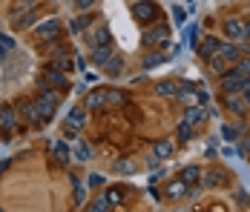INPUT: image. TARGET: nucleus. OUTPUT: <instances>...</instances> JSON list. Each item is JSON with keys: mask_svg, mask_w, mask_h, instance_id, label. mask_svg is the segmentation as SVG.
<instances>
[{"mask_svg": "<svg viewBox=\"0 0 250 212\" xmlns=\"http://www.w3.org/2000/svg\"><path fill=\"white\" fill-rule=\"evenodd\" d=\"M86 187H104V175H98V172H92V175L86 178Z\"/></svg>", "mask_w": 250, "mask_h": 212, "instance_id": "41", "label": "nucleus"}, {"mask_svg": "<svg viewBox=\"0 0 250 212\" xmlns=\"http://www.w3.org/2000/svg\"><path fill=\"white\" fill-rule=\"evenodd\" d=\"M193 135H196V129H193L190 123H184V120H181V123L175 126V138H178L181 143H187L190 138H193Z\"/></svg>", "mask_w": 250, "mask_h": 212, "instance_id": "29", "label": "nucleus"}, {"mask_svg": "<svg viewBox=\"0 0 250 212\" xmlns=\"http://www.w3.org/2000/svg\"><path fill=\"white\" fill-rule=\"evenodd\" d=\"M181 178H184V184H187V187L201 184V166H196V164L184 166V169H181Z\"/></svg>", "mask_w": 250, "mask_h": 212, "instance_id": "20", "label": "nucleus"}, {"mask_svg": "<svg viewBox=\"0 0 250 212\" xmlns=\"http://www.w3.org/2000/svg\"><path fill=\"white\" fill-rule=\"evenodd\" d=\"M132 15H135V20H138V23H144V26L155 23V20L161 18V12H158V6H155L152 0H138V3L132 6Z\"/></svg>", "mask_w": 250, "mask_h": 212, "instance_id": "5", "label": "nucleus"}, {"mask_svg": "<svg viewBox=\"0 0 250 212\" xmlns=\"http://www.w3.org/2000/svg\"><path fill=\"white\" fill-rule=\"evenodd\" d=\"M225 109L242 118V115H248L250 112V100L242 92H225Z\"/></svg>", "mask_w": 250, "mask_h": 212, "instance_id": "6", "label": "nucleus"}, {"mask_svg": "<svg viewBox=\"0 0 250 212\" xmlns=\"http://www.w3.org/2000/svg\"><path fill=\"white\" fill-rule=\"evenodd\" d=\"M245 40L250 43V20H248V26H245Z\"/></svg>", "mask_w": 250, "mask_h": 212, "instance_id": "46", "label": "nucleus"}, {"mask_svg": "<svg viewBox=\"0 0 250 212\" xmlns=\"http://www.w3.org/2000/svg\"><path fill=\"white\" fill-rule=\"evenodd\" d=\"M245 75H239V72H225L222 75V80H219V86H222V92H242V86H245Z\"/></svg>", "mask_w": 250, "mask_h": 212, "instance_id": "10", "label": "nucleus"}, {"mask_svg": "<svg viewBox=\"0 0 250 212\" xmlns=\"http://www.w3.org/2000/svg\"><path fill=\"white\" fill-rule=\"evenodd\" d=\"M89 26H92V18H89V15H83V18L72 20V32H86Z\"/></svg>", "mask_w": 250, "mask_h": 212, "instance_id": "37", "label": "nucleus"}, {"mask_svg": "<svg viewBox=\"0 0 250 212\" xmlns=\"http://www.w3.org/2000/svg\"><path fill=\"white\" fill-rule=\"evenodd\" d=\"M0 43L6 49H15V38H12V35H0Z\"/></svg>", "mask_w": 250, "mask_h": 212, "instance_id": "44", "label": "nucleus"}, {"mask_svg": "<svg viewBox=\"0 0 250 212\" xmlns=\"http://www.w3.org/2000/svg\"><path fill=\"white\" fill-rule=\"evenodd\" d=\"M207 118H210V112L201 106V103H196V106H184V123H190L193 129H199V126H204L207 123Z\"/></svg>", "mask_w": 250, "mask_h": 212, "instance_id": "8", "label": "nucleus"}, {"mask_svg": "<svg viewBox=\"0 0 250 212\" xmlns=\"http://www.w3.org/2000/svg\"><path fill=\"white\" fill-rule=\"evenodd\" d=\"M95 3H98V0H75V6L81 9V12H89V9H92Z\"/></svg>", "mask_w": 250, "mask_h": 212, "instance_id": "43", "label": "nucleus"}, {"mask_svg": "<svg viewBox=\"0 0 250 212\" xmlns=\"http://www.w3.org/2000/svg\"><path fill=\"white\" fill-rule=\"evenodd\" d=\"M144 46H167L170 43V26L167 23H155V26H147L144 35H141Z\"/></svg>", "mask_w": 250, "mask_h": 212, "instance_id": "3", "label": "nucleus"}, {"mask_svg": "<svg viewBox=\"0 0 250 212\" xmlns=\"http://www.w3.org/2000/svg\"><path fill=\"white\" fill-rule=\"evenodd\" d=\"M72 187H75V207H83L86 204V187L78 181L75 175H72Z\"/></svg>", "mask_w": 250, "mask_h": 212, "instance_id": "31", "label": "nucleus"}, {"mask_svg": "<svg viewBox=\"0 0 250 212\" xmlns=\"http://www.w3.org/2000/svg\"><path fill=\"white\" fill-rule=\"evenodd\" d=\"M115 58V52H112V43L109 46H98V49H92V63L98 66V69H104L109 60Z\"/></svg>", "mask_w": 250, "mask_h": 212, "instance_id": "15", "label": "nucleus"}, {"mask_svg": "<svg viewBox=\"0 0 250 212\" xmlns=\"http://www.w3.org/2000/svg\"><path fill=\"white\" fill-rule=\"evenodd\" d=\"M126 195L124 187H115V189H106V198H109V204H112V210L115 207H121V198Z\"/></svg>", "mask_w": 250, "mask_h": 212, "instance_id": "32", "label": "nucleus"}, {"mask_svg": "<svg viewBox=\"0 0 250 212\" xmlns=\"http://www.w3.org/2000/svg\"><path fill=\"white\" fill-rule=\"evenodd\" d=\"M15 126H18V112H15L9 103H3V106H0V132L9 138V135L15 132Z\"/></svg>", "mask_w": 250, "mask_h": 212, "instance_id": "9", "label": "nucleus"}, {"mask_svg": "<svg viewBox=\"0 0 250 212\" xmlns=\"http://www.w3.org/2000/svg\"><path fill=\"white\" fill-rule=\"evenodd\" d=\"M23 115L32 120L35 126H41V123H43V120H41V109H38V100H26V103H23Z\"/></svg>", "mask_w": 250, "mask_h": 212, "instance_id": "25", "label": "nucleus"}, {"mask_svg": "<svg viewBox=\"0 0 250 212\" xmlns=\"http://www.w3.org/2000/svg\"><path fill=\"white\" fill-rule=\"evenodd\" d=\"M236 201H239V207H250V198H248V192H239V195H236Z\"/></svg>", "mask_w": 250, "mask_h": 212, "instance_id": "45", "label": "nucleus"}, {"mask_svg": "<svg viewBox=\"0 0 250 212\" xmlns=\"http://www.w3.org/2000/svg\"><path fill=\"white\" fill-rule=\"evenodd\" d=\"M207 60H210V69L216 72V75H225V72L233 69V66H230V60H227L225 55H219V52H216L213 58H207Z\"/></svg>", "mask_w": 250, "mask_h": 212, "instance_id": "21", "label": "nucleus"}, {"mask_svg": "<svg viewBox=\"0 0 250 212\" xmlns=\"http://www.w3.org/2000/svg\"><path fill=\"white\" fill-rule=\"evenodd\" d=\"M173 18H175V23H178V26L187 23V12H184L181 6H173Z\"/></svg>", "mask_w": 250, "mask_h": 212, "instance_id": "40", "label": "nucleus"}, {"mask_svg": "<svg viewBox=\"0 0 250 212\" xmlns=\"http://www.w3.org/2000/svg\"><path fill=\"white\" fill-rule=\"evenodd\" d=\"M152 155H158L161 161L173 158V155H175V146H173V141H158V143H155V149H152Z\"/></svg>", "mask_w": 250, "mask_h": 212, "instance_id": "26", "label": "nucleus"}, {"mask_svg": "<svg viewBox=\"0 0 250 212\" xmlns=\"http://www.w3.org/2000/svg\"><path fill=\"white\" fill-rule=\"evenodd\" d=\"M104 72H106V75H112V77H121V72H124V60L115 55V58H112V60L104 66Z\"/></svg>", "mask_w": 250, "mask_h": 212, "instance_id": "30", "label": "nucleus"}, {"mask_svg": "<svg viewBox=\"0 0 250 212\" xmlns=\"http://www.w3.org/2000/svg\"><path fill=\"white\" fill-rule=\"evenodd\" d=\"M106 210H112V204H109L106 195H98V198L89 204V212H106Z\"/></svg>", "mask_w": 250, "mask_h": 212, "instance_id": "33", "label": "nucleus"}, {"mask_svg": "<svg viewBox=\"0 0 250 212\" xmlns=\"http://www.w3.org/2000/svg\"><path fill=\"white\" fill-rule=\"evenodd\" d=\"M61 132H63V138H66V141H69V138H75V135H78V129H75V126H69L66 120H63V126H61Z\"/></svg>", "mask_w": 250, "mask_h": 212, "instance_id": "42", "label": "nucleus"}, {"mask_svg": "<svg viewBox=\"0 0 250 212\" xmlns=\"http://www.w3.org/2000/svg\"><path fill=\"white\" fill-rule=\"evenodd\" d=\"M245 20H239V18H230V20H225V38L227 40H233V43H239V40H245Z\"/></svg>", "mask_w": 250, "mask_h": 212, "instance_id": "11", "label": "nucleus"}, {"mask_svg": "<svg viewBox=\"0 0 250 212\" xmlns=\"http://www.w3.org/2000/svg\"><path fill=\"white\" fill-rule=\"evenodd\" d=\"M219 46H222V40L210 35V38H204V43H199V55L201 58H213V55L219 52Z\"/></svg>", "mask_w": 250, "mask_h": 212, "instance_id": "19", "label": "nucleus"}, {"mask_svg": "<svg viewBox=\"0 0 250 212\" xmlns=\"http://www.w3.org/2000/svg\"><path fill=\"white\" fill-rule=\"evenodd\" d=\"M184 192H187V184H184V178L178 175V178H170L167 181V187H164V195L170 198V201H181L184 198Z\"/></svg>", "mask_w": 250, "mask_h": 212, "instance_id": "13", "label": "nucleus"}, {"mask_svg": "<svg viewBox=\"0 0 250 212\" xmlns=\"http://www.w3.org/2000/svg\"><path fill=\"white\" fill-rule=\"evenodd\" d=\"M112 43V32H109V26L101 23L92 35H89V49H98V46H109Z\"/></svg>", "mask_w": 250, "mask_h": 212, "instance_id": "14", "label": "nucleus"}, {"mask_svg": "<svg viewBox=\"0 0 250 212\" xmlns=\"http://www.w3.org/2000/svg\"><path fill=\"white\" fill-rule=\"evenodd\" d=\"M239 158H250V135L239 138Z\"/></svg>", "mask_w": 250, "mask_h": 212, "instance_id": "38", "label": "nucleus"}, {"mask_svg": "<svg viewBox=\"0 0 250 212\" xmlns=\"http://www.w3.org/2000/svg\"><path fill=\"white\" fill-rule=\"evenodd\" d=\"M61 35H63V23L58 18H46L43 23H38V29H35V38L41 43H55V40H61Z\"/></svg>", "mask_w": 250, "mask_h": 212, "instance_id": "2", "label": "nucleus"}, {"mask_svg": "<svg viewBox=\"0 0 250 212\" xmlns=\"http://www.w3.org/2000/svg\"><path fill=\"white\" fill-rule=\"evenodd\" d=\"M6 52H9V49H6V46H3V43H0V60L6 58Z\"/></svg>", "mask_w": 250, "mask_h": 212, "instance_id": "48", "label": "nucleus"}, {"mask_svg": "<svg viewBox=\"0 0 250 212\" xmlns=\"http://www.w3.org/2000/svg\"><path fill=\"white\" fill-rule=\"evenodd\" d=\"M126 100V92H121V89H106V106H124Z\"/></svg>", "mask_w": 250, "mask_h": 212, "instance_id": "27", "label": "nucleus"}, {"mask_svg": "<svg viewBox=\"0 0 250 212\" xmlns=\"http://www.w3.org/2000/svg\"><path fill=\"white\" fill-rule=\"evenodd\" d=\"M89 158H95V152H92V146L89 143H83V141H78L75 143V161H89Z\"/></svg>", "mask_w": 250, "mask_h": 212, "instance_id": "28", "label": "nucleus"}, {"mask_svg": "<svg viewBox=\"0 0 250 212\" xmlns=\"http://www.w3.org/2000/svg\"><path fill=\"white\" fill-rule=\"evenodd\" d=\"M66 123L69 126H75L78 132L83 129V123H86V106H72L69 109V115H66Z\"/></svg>", "mask_w": 250, "mask_h": 212, "instance_id": "18", "label": "nucleus"}, {"mask_svg": "<svg viewBox=\"0 0 250 212\" xmlns=\"http://www.w3.org/2000/svg\"><path fill=\"white\" fill-rule=\"evenodd\" d=\"M35 100H38V109H41V120H43V123H49V120L55 118V109H58V103H61L58 89L41 86V95H38Z\"/></svg>", "mask_w": 250, "mask_h": 212, "instance_id": "1", "label": "nucleus"}, {"mask_svg": "<svg viewBox=\"0 0 250 212\" xmlns=\"http://www.w3.org/2000/svg\"><path fill=\"white\" fill-rule=\"evenodd\" d=\"M35 12H26V15H21V18H15V29H29V26L35 23Z\"/></svg>", "mask_w": 250, "mask_h": 212, "instance_id": "35", "label": "nucleus"}, {"mask_svg": "<svg viewBox=\"0 0 250 212\" xmlns=\"http://www.w3.org/2000/svg\"><path fill=\"white\" fill-rule=\"evenodd\" d=\"M112 169H115V172H135V164H129V161L121 158V161H115V164H112Z\"/></svg>", "mask_w": 250, "mask_h": 212, "instance_id": "39", "label": "nucleus"}, {"mask_svg": "<svg viewBox=\"0 0 250 212\" xmlns=\"http://www.w3.org/2000/svg\"><path fill=\"white\" fill-rule=\"evenodd\" d=\"M52 66H58V69H63V72L72 69V63H69V49L66 46L55 49V52H52Z\"/></svg>", "mask_w": 250, "mask_h": 212, "instance_id": "17", "label": "nucleus"}, {"mask_svg": "<svg viewBox=\"0 0 250 212\" xmlns=\"http://www.w3.org/2000/svg\"><path fill=\"white\" fill-rule=\"evenodd\" d=\"M49 152H52V158H55V164H61V166L69 164V155H72V149L66 146V138H63V141H52V143H49Z\"/></svg>", "mask_w": 250, "mask_h": 212, "instance_id": "12", "label": "nucleus"}, {"mask_svg": "<svg viewBox=\"0 0 250 212\" xmlns=\"http://www.w3.org/2000/svg\"><path fill=\"white\" fill-rule=\"evenodd\" d=\"M83 106H86V109H104V106H106V89L86 92V97H83Z\"/></svg>", "mask_w": 250, "mask_h": 212, "instance_id": "16", "label": "nucleus"}, {"mask_svg": "<svg viewBox=\"0 0 250 212\" xmlns=\"http://www.w3.org/2000/svg\"><path fill=\"white\" fill-rule=\"evenodd\" d=\"M227 181H230V175H227L225 169H219V166L201 172V187L204 189H222V187H227Z\"/></svg>", "mask_w": 250, "mask_h": 212, "instance_id": "7", "label": "nucleus"}, {"mask_svg": "<svg viewBox=\"0 0 250 212\" xmlns=\"http://www.w3.org/2000/svg\"><path fill=\"white\" fill-rule=\"evenodd\" d=\"M9 164H12V161H3V164H0V175H3L6 169H9Z\"/></svg>", "mask_w": 250, "mask_h": 212, "instance_id": "47", "label": "nucleus"}, {"mask_svg": "<svg viewBox=\"0 0 250 212\" xmlns=\"http://www.w3.org/2000/svg\"><path fill=\"white\" fill-rule=\"evenodd\" d=\"M41 86H49V89H69V80H66V72L58 69V66H46L43 69V75H41Z\"/></svg>", "mask_w": 250, "mask_h": 212, "instance_id": "4", "label": "nucleus"}, {"mask_svg": "<svg viewBox=\"0 0 250 212\" xmlns=\"http://www.w3.org/2000/svg\"><path fill=\"white\" fill-rule=\"evenodd\" d=\"M164 60H167V58H164L161 52H150V55L144 58V69H155V66H161Z\"/></svg>", "mask_w": 250, "mask_h": 212, "instance_id": "34", "label": "nucleus"}, {"mask_svg": "<svg viewBox=\"0 0 250 212\" xmlns=\"http://www.w3.org/2000/svg\"><path fill=\"white\" fill-rule=\"evenodd\" d=\"M152 89H155V95H161V97H175L181 86H178V83H173V80H161V83H155Z\"/></svg>", "mask_w": 250, "mask_h": 212, "instance_id": "23", "label": "nucleus"}, {"mask_svg": "<svg viewBox=\"0 0 250 212\" xmlns=\"http://www.w3.org/2000/svg\"><path fill=\"white\" fill-rule=\"evenodd\" d=\"M233 72H239V75L250 77V58H239V60L233 63Z\"/></svg>", "mask_w": 250, "mask_h": 212, "instance_id": "36", "label": "nucleus"}, {"mask_svg": "<svg viewBox=\"0 0 250 212\" xmlns=\"http://www.w3.org/2000/svg\"><path fill=\"white\" fill-rule=\"evenodd\" d=\"M32 6H35V0H12L9 15H12V18H21V15H26V12H32Z\"/></svg>", "mask_w": 250, "mask_h": 212, "instance_id": "24", "label": "nucleus"}, {"mask_svg": "<svg viewBox=\"0 0 250 212\" xmlns=\"http://www.w3.org/2000/svg\"><path fill=\"white\" fill-rule=\"evenodd\" d=\"M242 132H245V123H225L222 126V138L225 141H239Z\"/></svg>", "mask_w": 250, "mask_h": 212, "instance_id": "22", "label": "nucleus"}]
</instances>
